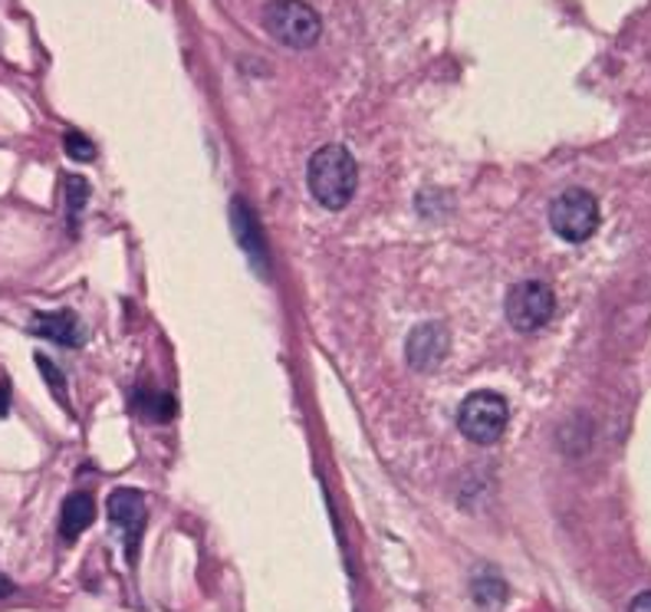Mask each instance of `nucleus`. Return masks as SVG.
Here are the masks:
<instances>
[{
	"mask_svg": "<svg viewBox=\"0 0 651 612\" xmlns=\"http://www.w3.org/2000/svg\"><path fill=\"white\" fill-rule=\"evenodd\" d=\"M307 182L313 198L329 208V211H342L358 185V165L349 155V149L342 145H323L313 152L310 168H307Z\"/></svg>",
	"mask_w": 651,
	"mask_h": 612,
	"instance_id": "nucleus-1",
	"label": "nucleus"
},
{
	"mask_svg": "<svg viewBox=\"0 0 651 612\" xmlns=\"http://www.w3.org/2000/svg\"><path fill=\"white\" fill-rule=\"evenodd\" d=\"M264 30L290 50H310L323 33V20L307 0H271L264 7Z\"/></svg>",
	"mask_w": 651,
	"mask_h": 612,
	"instance_id": "nucleus-2",
	"label": "nucleus"
},
{
	"mask_svg": "<svg viewBox=\"0 0 651 612\" xmlns=\"http://www.w3.org/2000/svg\"><path fill=\"white\" fill-rule=\"evenodd\" d=\"M550 228L570 244H583L599 228V201L586 188H566L550 205Z\"/></svg>",
	"mask_w": 651,
	"mask_h": 612,
	"instance_id": "nucleus-3",
	"label": "nucleus"
},
{
	"mask_svg": "<svg viewBox=\"0 0 651 612\" xmlns=\"http://www.w3.org/2000/svg\"><path fill=\"white\" fill-rule=\"evenodd\" d=\"M510 422V405L497 392H471L457 412V428L474 445H494L504 438Z\"/></svg>",
	"mask_w": 651,
	"mask_h": 612,
	"instance_id": "nucleus-4",
	"label": "nucleus"
},
{
	"mask_svg": "<svg viewBox=\"0 0 651 612\" xmlns=\"http://www.w3.org/2000/svg\"><path fill=\"white\" fill-rule=\"evenodd\" d=\"M556 313V297L543 281H523L507 294V319L517 332L543 329Z\"/></svg>",
	"mask_w": 651,
	"mask_h": 612,
	"instance_id": "nucleus-5",
	"label": "nucleus"
},
{
	"mask_svg": "<svg viewBox=\"0 0 651 612\" xmlns=\"http://www.w3.org/2000/svg\"><path fill=\"white\" fill-rule=\"evenodd\" d=\"M106 511H109L112 527H115V531L122 534V540H125L129 560L135 564L139 544H142V534H145V524H148V504H145L142 491H135V488H119V491H112Z\"/></svg>",
	"mask_w": 651,
	"mask_h": 612,
	"instance_id": "nucleus-6",
	"label": "nucleus"
},
{
	"mask_svg": "<svg viewBox=\"0 0 651 612\" xmlns=\"http://www.w3.org/2000/svg\"><path fill=\"white\" fill-rule=\"evenodd\" d=\"M448 349H451V336L441 323L415 326L408 342H405V356H408L411 369H418V372H434L444 362Z\"/></svg>",
	"mask_w": 651,
	"mask_h": 612,
	"instance_id": "nucleus-7",
	"label": "nucleus"
},
{
	"mask_svg": "<svg viewBox=\"0 0 651 612\" xmlns=\"http://www.w3.org/2000/svg\"><path fill=\"white\" fill-rule=\"evenodd\" d=\"M231 225H234V234H238L241 248L247 251L251 264H254L261 274H267V271H271V254H267V244H264L257 215L247 208L244 198H234V205H231Z\"/></svg>",
	"mask_w": 651,
	"mask_h": 612,
	"instance_id": "nucleus-8",
	"label": "nucleus"
},
{
	"mask_svg": "<svg viewBox=\"0 0 651 612\" xmlns=\"http://www.w3.org/2000/svg\"><path fill=\"white\" fill-rule=\"evenodd\" d=\"M30 332L43 336V339H53L59 346H79L82 342V323L76 313L69 309H56V313H36L30 319Z\"/></svg>",
	"mask_w": 651,
	"mask_h": 612,
	"instance_id": "nucleus-9",
	"label": "nucleus"
},
{
	"mask_svg": "<svg viewBox=\"0 0 651 612\" xmlns=\"http://www.w3.org/2000/svg\"><path fill=\"white\" fill-rule=\"evenodd\" d=\"M92 517H96V501H92V494H86V491L69 494L66 504H63V514H59V537L73 544V540L92 524Z\"/></svg>",
	"mask_w": 651,
	"mask_h": 612,
	"instance_id": "nucleus-10",
	"label": "nucleus"
},
{
	"mask_svg": "<svg viewBox=\"0 0 651 612\" xmlns=\"http://www.w3.org/2000/svg\"><path fill=\"white\" fill-rule=\"evenodd\" d=\"M132 405H135V412H139L142 418H152V422H168V418L178 412V402H175L168 392H158V389H152V385H142V389L135 392Z\"/></svg>",
	"mask_w": 651,
	"mask_h": 612,
	"instance_id": "nucleus-11",
	"label": "nucleus"
},
{
	"mask_svg": "<svg viewBox=\"0 0 651 612\" xmlns=\"http://www.w3.org/2000/svg\"><path fill=\"white\" fill-rule=\"evenodd\" d=\"M471 597L481 610H500L510 597L507 583L494 573V570H481L474 580H471Z\"/></svg>",
	"mask_w": 651,
	"mask_h": 612,
	"instance_id": "nucleus-12",
	"label": "nucleus"
},
{
	"mask_svg": "<svg viewBox=\"0 0 651 612\" xmlns=\"http://www.w3.org/2000/svg\"><path fill=\"white\" fill-rule=\"evenodd\" d=\"M86 201H89V182L79 178V175H69L66 178V218H69L73 228L79 225V215H82Z\"/></svg>",
	"mask_w": 651,
	"mask_h": 612,
	"instance_id": "nucleus-13",
	"label": "nucleus"
},
{
	"mask_svg": "<svg viewBox=\"0 0 651 612\" xmlns=\"http://www.w3.org/2000/svg\"><path fill=\"white\" fill-rule=\"evenodd\" d=\"M36 369L43 372V379H46V385H49V392L56 395V402L63 405V408H69V398H66V379H63V372L46 359V356H36Z\"/></svg>",
	"mask_w": 651,
	"mask_h": 612,
	"instance_id": "nucleus-14",
	"label": "nucleus"
},
{
	"mask_svg": "<svg viewBox=\"0 0 651 612\" xmlns=\"http://www.w3.org/2000/svg\"><path fill=\"white\" fill-rule=\"evenodd\" d=\"M63 145H66V155L76 159V162H92L96 159V142H89L79 129H69Z\"/></svg>",
	"mask_w": 651,
	"mask_h": 612,
	"instance_id": "nucleus-15",
	"label": "nucleus"
},
{
	"mask_svg": "<svg viewBox=\"0 0 651 612\" xmlns=\"http://www.w3.org/2000/svg\"><path fill=\"white\" fill-rule=\"evenodd\" d=\"M629 612H651V590H649V593H639V597L632 600Z\"/></svg>",
	"mask_w": 651,
	"mask_h": 612,
	"instance_id": "nucleus-16",
	"label": "nucleus"
},
{
	"mask_svg": "<svg viewBox=\"0 0 651 612\" xmlns=\"http://www.w3.org/2000/svg\"><path fill=\"white\" fill-rule=\"evenodd\" d=\"M7 408H10V382L0 379V418L7 415Z\"/></svg>",
	"mask_w": 651,
	"mask_h": 612,
	"instance_id": "nucleus-17",
	"label": "nucleus"
},
{
	"mask_svg": "<svg viewBox=\"0 0 651 612\" xmlns=\"http://www.w3.org/2000/svg\"><path fill=\"white\" fill-rule=\"evenodd\" d=\"M7 597H13V583L0 573V600H7Z\"/></svg>",
	"mask_w": 651,
	"mask_h": 612,
	"instance_id": "nucleus-18",
	"label": "nucleus"
}]
</instances>
